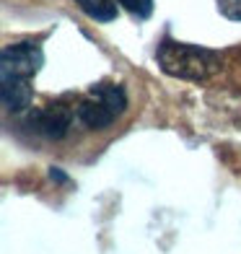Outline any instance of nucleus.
Segmentation results:
<instances>
[{"label": "nucleus", "mask_w": 241, "mask_h": 254, "mask_svg": "<svg viewBox=\"0 0 241 254\" xmlns=\"http://www.w3.org/2000/svg\"><path fill=\"white\" fill-rule=\"evenodd\" d=\"M156 63H158L161 70L171 78L208 80L218 67H221V57H218V52H213L208 47L177 42L166 34L156 47Z\"/></svg>", "instance_id": "1"}, {"label": "nucleus", "mask_w": 241, "mask_h": 254, "mask_svg": "<svg viewBox=\"0 0 241 254\" xmlns=\"http://www.w3.org/2000/svg\"><path fill=\"white\" fill-rule=\"evenodd\" d=\"M44 52L37 42H16L5 44L0 52V78H21L31 80L42 70Z\"/></svg>", "instance_id": "2"}, {"label": "nucleus", "mask_w": 241, "mask_h": 254, "mask_svg": "<svg viewBox=\"0 0 241 254\" xmlns=\"http://www.w3.org/2000/svg\"><path fill=\"white\" fill-rule=\"evenodd\" d=\"M73 120H75V109L65 107L62 101H50L26 114V125L37 135L47 137V140H62L70 132Z\"/></svg>", "instance_id": "3"}, {"label": "nucleus", "mask_w": 241, "mask_h": 254, "mask_svg": "<svg viewBox=\"0 0 241 254\" xmlns=\"http://www.w3.org/2000/svg\"><path fill=\"white\" fill-rule=\"evenodd\" d=\"M34 99V88L31 80H21V78H0V101H3L5 112H26L31 107Z\"/></svg>", "instance_id": "4"}, {"label": "nucleus", "mask_w": 241, "mask_h": 254, "mask_svg": "<svg viewBox=\"0 0 241 254\" xmlns=\"http://www.w3.org/2000/svg\"><path fill=\"white\" fill-rule=\"evenodd\" d=\"M75 117H78L80 125H86L88 130H107V127L117 120V114H114L101 99H96V96L88 94V96L75 107Z\"/></svg>", "instance_id": "5"}, {"label": "nucleus", "mask_w": 241, "mask_h": 254, "mask_svg": "<svg viewBox=\"0 0 241 254\" xmlns=\"http://www.w3.org/2000/svg\"><path fill=\"white\" fill-rule=\"evenodd\" d=\"M88 94L101 99L114 114H117V117L124 114V109H127V94H124V88L120 83H107V80L104 83H94L88 88Z\"/></svg>", "instance_id": "6"}, {"label": "nucleus", "mask_w": 241, "mask_h": 254, "mask_svg": "<svg viewBox=\"0 0 241 254\" xmlns=\"http://www.w3.org/2000/svg\"><path fill=\"white\" fill-rule=\"evenodd\" d=\"M73 3L83 10L88 18L99 21V24H109L117 18V3L114 0H73Z\"/></svg>", "instance_id": "7"}, {"label": "nucleus", "mask_w": 241, "mask_h": 254, "mask_svg": "<svg viewBox=\"0 0 241 254\" xmlns=\"http://www.w3.org/2000/svg\"><path fill=\"white\" fill-rule=\"evenodd\" d=\"M117 3L127 10L135 21H145L153 13V0H117Z\"/></svg>", "instance_id": "8"}, {"label": "nucleus", "mask_w": 241, "mask_h": 254, "mask_svg": "<svg viewBox=\"0 0 241 254\" xmlns=\"http://www.w3.org/2000/svg\"><path fill=\"white\" fill-rule=\"evenodd\" d=\"M221 16H226L228 21H241V0H215Z\"/></svg>", "instance_id": "9"}, {"label": "nucleus", "mask_w": 241, "mask_h": 254, "mask_svg": "<svg viewBox=\"0 0 241 254\" xmlns=\"http://www.w3.org/2000/svg\"><path fill=\"white\" fill-rule=\"evenodd\" d=\"M50 179L57 182V184H70V177H67L60 166H50Z\"/></svg>", "instance_id": "10"}]
</instances>
